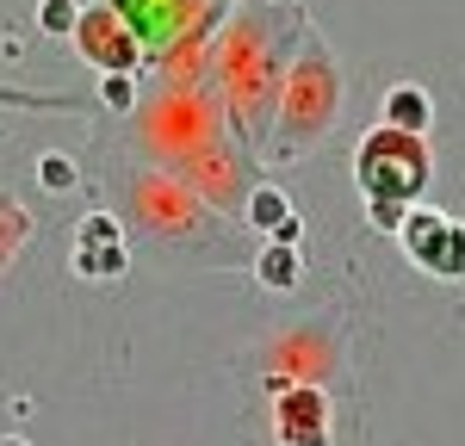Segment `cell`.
Returning a JSON list of instances; mask_svg holds the SVG:
<instances>
[{
  "mask_svg": "<svg viewBox=\"0 0 465 446\" xmlns=\"http://www.w3.org/2000/svg\"><path fill=\"white\" fill-rule=\"evenodd\" d=\"M261 286H273V292H292V286H298V255H292L286 242H273V248L261 255Z\"/></svg>",
  "mask_w": 465,
  "mask_h": 446,
  "instance_id": "cell-7",
  "label": "cell"
},
{
  "mask_svg": "<svg viewBox=\"0 0 465 446\" xmlns=\"http://www.w3.org/2000/svg\"><path fill=\"white\" fill-rule=\"evenodd\" d=\"M385 118H391V131H403V137H422V124H429V93H422V87H391Z\"/></svg>",
  "mask_w": 465,
  "mask_h": 446,
  "instance_id": "cell-6",
  "label": "cell"
},
{
  "mask_svg": "<svg viewBox=\"0 0 465 446\" xmlns=\"http://www.w3.org/2000/svg\"><path fill=\"white\" fill-rule=\"evenodd\" d=\"M422 180H429V143L422 137H403L385 124L360 143V186L372 205H403Z\"/></svg>",
  "mask_w": 465,
  "mask_h": 446,
  "instance_id": "cell-1",
  "label": "cell"
},
{
  "mask_svg": "<svg viewBox=\"0 0 465 446\" xmlns=\"http://www.w3.org/2000/svg\"><path fill=\"white\" fill-rule=\"evenodd\" d=\"M0 446H25V441H0Z\"/></svg>",
  "mask_w": 465,
  "mask_h": 446,
  "instance_id": "cell-11",
  "label": "cell"
},
{
  "mask_svg": "<svg viewBox=\"0 0 465 446\" xmlns=\"http://www.w3.org/2000/svg\"><path fill=\"white\" fill-rule=\"evenodd\" d=\"M106 106H131V81L124 74H106Z\"/></svg>",
  "mask_w": 465,
  "mask_h": 446,
  "instance_id": "cell-10",
  "label": "cell"
},
{
  "mask_svg": "<svg viewBox=\"0 0 465 446\" xmlns=\"http://www.w3.org/2000/svg\"><path fill=\"white\" fill-rule=\"evenodd\" d=\"M280 441L286 446H329V403L311 384L280 391Z\"/></svg>",
  "mask_w": 465,
  "mask_h": 446,
  "instance_id": "cell-3",
  "label": "cell"
},
{
  "mask_svg": "<svg viewBox=\"0 0 465 446\" xmlns=\"http://www.w3.org/2000/svg\"><path fill=\"white\" fill-rule=\"evenodd\" d=\"M249 218L273 236V242H286L292 248V236H298V223H292V205H286V192H273V186H261L249 199Z\"/></svg>",
  "mask_w": 465,
  "mask_h": 446,
  "instance_id": "cell-5",
  "label": "cell"
},
{
  "mask_svg": "<svg viewBox=\"0 0 465 446\" xmlns=\"http://www.w3.org/2000/svg\"><path fill=\"white\" fill-rule=\"evenodd\" d=\"M87 242H112V223H106V218H100V223H87ZM74 267H81V273H94V279H112V273H118V248H106L100 260L74 255Z\"/></svg>",
  "mask_w": 465,
  "mask_h": 446,
  "instance_id": "cell-8",
  "label": "cell"
},
{
  "mask_svg": "<svg viewBox=\"0 0 465 446\" xmlns=\"http://www.w3.org/2000/svg\"><path fill=\"white\" fill-rule=\"evenodd\" d=\"M37 180L50 186V192H69L74 186V161L69 155H44V161H37Z\"/></svg>",
  "mask_w": 465,
  "mask_h": 446,
  "instance_id": "cell-9",
  "label": "cell"
},
{
  "mask_svg": "<svg viewBox=\"0 0 465 446\" xmlns=\"http://www.w3.org/2000/svg\"><path fill=\"white\" fill-rule=\"evenodd\" d=\"M81 50H87V56H94L106 74H124V69H131V37L118 32V19H112V13H94V19L81 25Z\"/></svg>",
  "mask_w": 465,
  "mask_h": 446,
  "instance_id": "cell-4",
  "label": "cell"
},
{
  "mask_svg": "<svg viewBox=\"0 0 465 446\" xmlns=\"http://www.w3.org/2000/svg\"><path fill=\"white\" fill-rule=\"evenodd\" d=\"M403 248L429 273H440V279H460L465 273V229H453L440 211H416V223H403Z\"/></svg>",
  "mask_w": 465,
  "mask_h": 446,
  "instance_id": "cell-2",
  "label": "cell"
}]
</instances>
